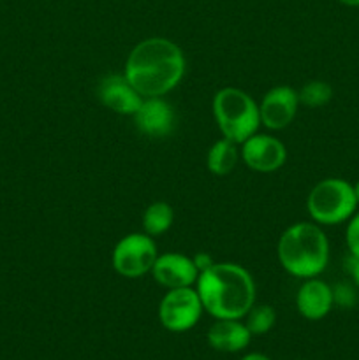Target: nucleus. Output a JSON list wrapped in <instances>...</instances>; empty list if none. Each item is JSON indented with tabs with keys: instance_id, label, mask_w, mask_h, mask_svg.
I'll list each match as a JSON object with an SVG mask.
<instances>
[{
	"instance_id": "nucleus-4",
	"label": "nucleus",
	"mask_w": 359,
	"mask_h": 360,
	"mask_svg": "<svg viewBox=\"0 0 359 360\" xmlns=\"http://www.w3.org/2000/svg\"><path fill=\"white\" fill-rule=\"evenodd\" d=\"M213 116L225 139L241 144L257 134L260 125L259 104L239 88H222L213 97Z\"/></svg>"
},
{
	"instance_id": "nucleus-23",
	"label": "nucleus",
	"mask_w": 359,
	"mask_h": 360,
	"mask_svg": "<svg viewBox=\"0 0 359 360\" xmlns=\"http://www.w3.org/2000/svg\"><path fill=\"white\" fill-rule=\"evenodd\" d=\"M338 2H341L344 6L348 7H359V0H338Z\"/></svg>"
},
{
	"instance_id": "nucleus-20",
	"label": "nucleus",
	"mask_w": 359,
	"mask_h": 360,
	"mask_svg": "<svg viewBox=\"0 0 359 360\" xmlns=\"http://www.w3.org/2000/svg\"><path fill=\"white\" fill-rule=\"evenodd\" d=\"M192 260H194V264H196V267L199 273H203V271H206L208 267H211L215 264V260L211 259V255H208V253H204V252L196 253V255L192 257Z\"/></svg>"
},
{
	"instance_id": "nucleus-14",
	"label": "nucleus",
	"mask_w": 359,
	"mask_h": 360,
	"mask_svg": "<svg viewBox=\"0 0 359 360\" xmlns=\"http://www.w3.org/2000/svg\"><path fill=\"white\" fill-rule=\"evenodd\" d=\"M250 330L246 329L245 322L232 319L217 320L208 330V343L213 350L224 352V354H236L248 347Z\"/></svg>"
},
{
	"instance_id": "nucleus-10",
	"label": "nucleus",
	"mask_w": 359,
	"mask_h": 360,
	"mask_svg": "<svg viewBox=\"0 0 359 360\" xmlns=\"http://www.w3.org/2000/svg\"><path fill=\"white\" fill-rule=\"evenodd\" d=\"M151 276L164 288H183L194 287L199 278L196 264L190 257L182 253H165L158 255L151 267Z\"/></svg>"
},
{
	"instance_id": "nucleus-6",
	"label": "nucleus",
	"mask_w": 359,
	"mask_h": 360,
	"mask_svg": "<svg viewBox=\"0 0 359 360\" xmlns=\"http://www.w3.org/2000/svg\"><path fill=\"white\" fill-rule=\"evenodd\" d=\"M157 245L153 238L141 232H132L116 243L113 250V267L123 278H141L151 273L157 260Z\"/></svg>"
},
{
	"instance_id": "nucleus-12",
	"label": "nucleus",
	"mask_w": 359,
	"mask_h": 360,
	"mask_svg": "<svg viewBox=\"0 0 359 360\" xmlns=\"http://www.w3.org/2000/svg\"><path fill=\"white\" fill-rule=\"evenodd\" d=\"M99 98L108 109L116 115L134 116L143 102L139 91L130 84L125 74H111L106 76L99 84Z\"/></svg>"
},
{
	"instance_id": "nucleus-18",
	"label": "nucleus",
	"mask_w": 359,
	"mask_h": 360,
	"mask_svg": "<svg viewBox=\"0 0 359 360\" xmlns=\"http://www.w3.org/2000/svg\"><path fill=\"white\" fill-rule=\"evenodd\" d=\"M299 104L306 108H322L333 98V88L326 81L313 79L298 91Z\"/></svg>"
},
{
	"instance_id": "nucleus-9",
	"label": "nucleus",
	"mask_w": 359,
	"mask_h": 360,
	"mask_svg": "<svg viewBox=\"0 0 359 360\" xmlns=\"http://www.w3.org/2000/svg\"><path fill=\"white\" fill-rule=\"evenodd\" d=\"M299 108L298 91L291 86H275L259 104L260 125L270 130H282L292 123Z\"/></svg>"
},
{
	"instance_id": "nucleus-11",
	"label": "nucleus",
	"mask_w": 359,
	"mask_h": 360,
	"mask_svg": "<svg viewBox=\"0 0 359 360\" xmlns=\"http://www.w3.org/2000/svg\"><path fill=\"white\" fill-rule=\"evenodd\" d=\"M132 118L141 134L160 139L172 132L176 115L172 105L162 101V97H144Z\"/></svg>"
},
{
	"instance_id": "nucleus-16",
	"label": "nucleus",
	"mask_w": 359,
	"mask_h": 360,
	"mask_svg": "<svg viewBox=\"0 0 359 360\" xmlns=\"http://www.w3.org/2000/svg\"><path fill=\"white\" fill-rule=\"evenodd\" d=\"M175 221V211L168 202H153L146 207L143 214L144 234L157 238L168 232Z\"/></svg>"
},
{
	"instance_id": "nucleus-21",
	"label": "nucleus",
	"mask_w": 359,
	"mask_h": 360,
	"mask_svg": "<svg viewBox=\"0 0 359 360\" xmlns=\"http://www.w3.org/2000/svg\"><path fill=\"white\" fill-rule=\"evenodd\" d=\"M347 271L351 273L352 280L355 281V285L359 287V257H352L347 260Z\"/></svg>"
},
{
	"instance_id": "nucleus-7",
	"label": "nucleus",
	"mask_w": 359,
	"mask_h": 360,
	"mask_svg": "<svg viewBox=\"0 0 359 360\" xmlns=\"http://www.w3.org/2000/svg\"><path fill=\"white\" fill-rule=\"evenodd\" d=\"M203 311V302L196 288H171L158 304V320L171 333H187L197 326Z\"/></svg>"
},
{
	"instance_id": "nucleus-2",
	"label": "nucleus",
	"mask_w": 359,
	"mask_h": 360,
	"mask_svg": "<svg viewBox=\"0 0 359 360\" xmlns=\"http://www.w3.org/2000/svg\"><path fill=\"white\" fill-rule=\"evenodd\" d=\"M196 290L204 311L217 320H241L256 304L253 278L239 264L215 262L199 273Z\"/></svg>"
},
{
	"instance_id": "nucleus-17",
	"label": "nucleus",
	"mask_w": 359,
	"mask_h": 360,
	"mask_svg": "<svg viewBox=\"0 0 359 360\" xmlns=\"http://www.w3.org/2000/svg\"><path fill=\"white\" fill-rule=\"evenodd\" d=\"M275 322H277V311L270 304H253L252 309L245 315V326L252 336L267 334L273 329Z\"/></svg>"
},
{
	"instance_id": "nucleus-13",
	"label": "nucleus",
	"mask_w": 359,
	"mask_h": 360,
	"mask_svg": "<svg viewBox=\"0 0 359 360\" xmlns=\"http://www.w3.org/2000/svg\"><path fill=\"white\" fill-rule=\"evenodd\" d=\"M333 288L326 281L317 280V278H308L296 294V308L299 315L312 322L327 316V313L333 309Z\"/></svg>"
},
{
	"instance_id": "nucleus-5",
	"label": "nucleus",
	"mask_w": 359,
	"mask_h": 360,
	"mask_svg": "<svg viewBox=\"0 0 359 360\" xmlns=\"http://www.w3.org/2000/svg\"><path fill=\"white\" fill-rule=\"evenodd\" d=\"M306 210L317 225L344 224L358 210L354 185L341 178L322 179L308 193Z\"/></svg>"
},
{
	"instance_id": "nucleus-15",
	"label": "nucleus",
	"mask_w": 359,
	"mask_h": 360,
	"mask_svg": "<svg viewBox=\"0 0 359 360\" xmlns=\"http://www.w3.org/2000/svg\"><path fill=\"white\" fill-rule=\"evenodd\" d=\"M239 153L238 144L231 139H220L210 148L206 157V165L210 169V172H213L215 176H227L234 171V167L238 165Z\"/></svg>"
},
{
	"instance_id": "nucleus-24",
	"label": "nucleus",
	"mask_w": 359,
	"mask_h": 360,
	"mask_svg": "<svg viewBox=\"0 0 359 360\" xmlns=\"http://www.w3.org/2000/svg\"><path fill=\"white\" fill-rule=\"evenodd\" d=\"M354 193H355V200H358V206H359V179H358V183L354 185Z\"/></svg>"
},
{
	"instance_id": "nucleus-19",
	"label": "nucleus",
	"mask_w": 359,
	"mask_h": 360,
	"mask_svg": "<svg viewBox=\"0 0 359 360\" xmlns=\"http://www.w3.org/2000/svg\"><path fill=\"white\" fill-rule=\"evenodd\" d=\"M345 241L352 257H359V211L348 218L347 231H345Z\"/></svg>"
},
{
	"instance_id": "nucleus-1",
	"label": "nucleus",
	"mask_w": 359,
	"mask_h": 360,
	"mask_svg": "<svg viewBox=\"0 0 359 360\" xmlns=\"http://www.w3.org/2000/svg\"><path fill=\"white\" fill-rule=\"evenodd\" d=\"M187 62L171 39L150 37L132 48L125 62V77L141 97H162L180 84Z\"/></svg>"
},
{
	"instance_id": "nucleus-22",
	"label": "nucleus",
	"mask_w": 359,
	"mask_h": 360,
	"mask_svg": "<svg viewBox=\"0 0 359 360\" xmlns=\"http://www.w3.org/2000/svg\"><path fill=\"white\" fill-rule=\"evenodd\" d=\"M241 360H271V359L266 357V355H263V354H250V355H245Z\"/></svg>"
},
{
	"instance_id": "nucleus-3",
	"label": "nucleus",
	"mask_w": 359,
	"mask_h": 360,
	"mask_svg": "<svg viewBox=\"0 0 359 360\" xmlns=\"http://www.w3.org/2000/svg\"><path fill=\"white\" fill-rule=\"evenodd\" d=\"M277 255L291 276L317 278L329 262V241L315 221H298L280 236Z\"/></svg>"
},
{
	"instance_id": "nucleus-8",
	"label": "nucleus",
	"mask_w": 359,
	"mask_h": 360,
	"mask_svg": "<svg viewBox=\"0 0 359 360\" xmlns=\"http://www.w3.org/2000/svg\"><path fill=\"white\" fill-rule=\"evenodd\" d=\"M241 160L252 171L275 172L287 160L284 143L270 134H253L241 143Z\"/></svg>"
}]
</instances>
